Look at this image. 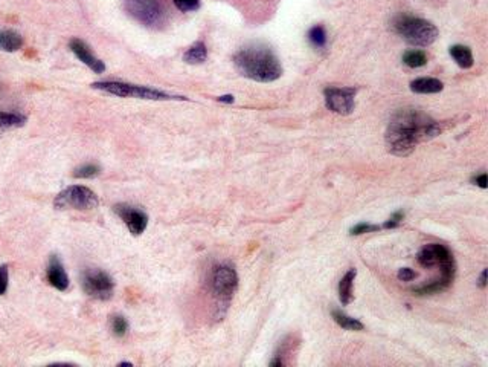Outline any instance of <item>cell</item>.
I'll return each instance as SVG.
<instances>
[{"instance_id":"24","label":"cell","mask_w":488,"mask_h":367,"mask_svg":"<svg viewBox=\"0 0 488 367\" xmlns=\"http://www.w3.org/2000/svg\"><path fill=\"white\" fill-rule=\"evenodd\" d=\"M308 40L316 48H324L326 45V34L324 27H313L308 31Z\"/></svg>"},{"instance_id":"32","label":"cell","mask_w":488,"mask_h":367,"mask_svg":"<svg viewBox=\"0 0 488 367\" xmlns=\"http://www.w3.org/2000/svg\"><path fill=\"white\" fill-rule=\"evenodd\" d=\"M218 102H222V103H234V97L232 95H223L218 98Z\"/></svg>"},{"instance_id":"25","label":"cell","mask_w":488,"mask_h":367,"mask_svg":"<svg viewBox=\"0 0 488 367\" xmlns=\"http://www.w3.org/2000/svg\"><path fill=\"white\" fill-rule=\"evenodd\" d=\"M380 227L378 225H371V223H359L356 227H352L350 230L351 236H360V235H366V233H374L378 231Z\"/></svg>"},{"instance_id":"11","label":"cell","mask_w":488,"mask_h":367,"mask_svg":"<svg viewBox=\"0 0 488 367\" xmlns=\"http://www.w3.org/2000/svg\"><path fill=\"white\" fill-rule=\"evenodd\" d=\"M113 210L125 222L133 236H141L145 231L148 225V216L139 210V208H134L127 204H117Z\"/></svg>"},{"instance_id":"17","label":"cell","mask_w":488,"mask_h":367,"mask_svg":"<svg viewBox=\"0 0 488 367\" xmlns=\"http://www.w3.org/2000/svg\"><path fill=\"white\" fill-rule=\"evenodd\" d=\"M357 275V271L352 268L347 274L343 275L339 283V298L342 305H350L352 300V285H354V279Z\"/></svg>"},{"instance_id":"33","label":"cell","mask_w":488,"mask_h":367,"mask_svg":"<svg viewBox=\"0 0 488 367\" xmlns=\"http://www.w3.org/2000/svg\"><path fill=\"white\" fill-rule=\"evenodd\" d=\"M117 366H133L131 363H129V361H122V363H120V364H117Z\"/></svg>"},{"instance_id":"10","label":"cell","mask_w":488,"mask_h":367,"mask_svg":"<svg viewBox=\"0 0 488 367\" xmlns=\"http://www.w3.org/2000/svg\"><path fill=\"white\" fill-rule=\"evenodd\" d=\"M354 88H328L324 90L325 104L330 111L339 115H350L354 111Z\"/></svg>"},{"instance_id":"23","label":"cell","mask_w":488,"mask_h":367,"mask_svg":"<svg viewBox=\"0 0 488 367\" xmlns=\"http://www.w3.org/2000/svg\"><path fill=\"white\" fill-rule=\"evenodd\" d=\"M110 328L116 337H124L129 332V321L122 315H113L110 319Z\"/></svg>"},{"instance_id":"2","label":"cell","mask_w":488,"mask_h":367,"mask_svg":"<svg viewBox=\"0 0 488 367\" xmlns=\"http://www.w3.org/2000/svg\"><path fill=\"white\" fill-rule=\"evenodd\" d=\"M234 64L243 77L259 83H271L282 75V66L272 49L263 45H250L240 49Z\"/></svg>"},{"instance_id":"27","label":"cell","mask_w":488,"mask_h":367,"mask_svg":"<svg viewBox=\"0 0 488 367\" xmlns=\"http://www.w3.org/2000/svg\"><path fill=\"white\" fill-rule=\"evenodd\" d=\"M8 283H10V271L8 266H0V296H3L8 289Z\"/></svg>"},{"instance_id":"3","label":"cell","mask_w":488,"mask_h":367,"mask_svg":"<svg viewBox=\"0 0 488 367\" xmlns=\"http://www.w3.org/2000/svg\"><path fill=\"white\" fill-rule=\"evenodd\" d=\"M394 28L397 31V34H400L412 46H431L438 39V29L432 22L412 18V15H401L395 20Z\"/></svg>"},{"instance_id":"19","label":"cell","mask_w":488,"mask_h":367,"mask_svg":"<svg viewBox=\"0 0 488 367\" xmlns=\"http://www.w3.org/2000/svg\"><path fill=\"white\" fill-rule=\"evenodd\" d=\"M208 57V49L205 46L203 41H196L187 53L183 55V60L188 64H201L206 62Z\"/></svg>"},{"instance_id":"9","label":"cell","mask_w":488,"mask_h":367,"mask_svg":"<svg viewBox=\"0 0 488 367\" xmlns=\"http://www.w3.org/2000/svg\"><path fill=\"white\" fill-rule=\"evenodd\" d=\"M213 291L222 300H229L238 288V275L231 265H218L213 271Z\"/></svg>"},{"instance_id":"30","label":"cell","mask_w":488,"mask_h":367,"mask_svg":"<svg viewBox=\"0 0 488 367\" xmlns=\"http://www.w3.org/2000/svg\"><path fill=\"white\" fill-rule=\"evenodd\" d=\"M475 182L481 188H487V173H482V174H479V176H476Z\"/></svg>"},{"instance_id":"4","label":"cell","mask_w":488,"mask_h":367,"mask_svg":"<svg viewBox=\"0 0 488 367\" xmlns=\"http://www.w3.org/2000/svg\"><path fill=\"white\" fill-rule=\"evenodd\" d=\"M92 88L106 92V94L122 97V98H139V99H151V102H170V99H187L185 97H178L166 94V92L157 90L153 88L136 86L130 83L122 81H96Z\"/></svg>"},{"instance_id":"14","label":"cell","mask_w":488,"mask_h":367,"mask_svg":"<svg viewBox=\"0 0 488 367\" xmlns=\"http://www.w3.org/2000/svg\"><path fill=\"white\" fill-rule=\"evenodd\" d=\"M444 89L443 81L438 78H417L410 83V90L415 92V94H438Z\"/></svg>"},{"instance_id":"31","label":"cell","mask_w":488,"mask_h":367,"mask_svg":"<svg viewBox=\"0 0 488 367\" xmlns=\"http://www.w3.org/2000/svg\"><path fill=\"white\" fill-rule=\"evenodd\" d=\"M485 285H487V270H484V271H482V274H481V279H479V286H481V288H485Z\"/></svg>"},{"instance_id":"13","label":"cell","mask_w":488,"mask_h":367,"mask_svg":"<svg viewBox=\"0 0 488 367\" xmlns=\"http://www.w3.org/2000/svg\"><path fill=\"white\" fill-rule=\"evenodd\" d=\"M46 277L50 286H54L58 291H66L69 288V275H67L64 266L62 265L60 258L57 256H52L49 261L48 270H46Z\"/></svg>"},{"instance_id":"7","label":"cell","mask_w":488,"mask_h":367,"mask_svg":"<svg viewBox=\"0 0 488 367\" xmlns=\"http://www.w3.org/2000/svg\"><path fill=\"white\" fill-rule=\"evenodd\" d=\"M81 286L89 297H94L96 300H108L113 296L115 282L103 270L89 268L81 275Z\"/></svg>"},{"instance_id":"22","label":"cell","mask_w":488,"mask_h":367,"mask_svg":"<svg viewBox=\"0 0 488 367\" xmlns=\"http://www.w3.org/2000/svg\"><path fill=\"white\" fill-rule=\"evenodd\" d=\"M99 173H101V169L96 164H84L75 170L73 176L80 179H92V178H96Z\"/></svg>"},{"instance_id":"5","label":"cell","mask_w":488,"mask_h":367,"mask_svg":"<svg viewBox=\"0 0 488 367\" xmlns=\"http://www.w3.org/2000/svg\"><path fill=\"white\" fill-rule=\"evenodd\" d=\"M418 263L424 266V268H433V266H441V280L445 285L450 286V283L455 279L457 265L453 254L447 248L440 244H431L426 245L422 251L418 253Z\"/></svg>"},{"instance_id":"12","label":"cell","mask_w":488,"mask_h":367,"mask_svg":"<svg viewBox=\"0 0 488 367\" xmlns=\"http://www.w3.org/2000/svg\"><path fill=\"white\" fill-rule=\"evenodd\" d=\"M69 48H71V51L75 54V57H77L78 60L82 62L86 66H89V68L95 74H103L106 71L104 62H101L99 58L90 51V48L84 43L82 40L72 39L69 41Z\"/></svg>"},{"instance_id":"1","label":"cell","mask_w":488,"mask_h":367,"mask_svg":"<svg viewBox=\"0 0 488 367\" xmlns=\"http://www.w3.org/2000/svg\"><path fill=\"white\" fill-rule=\"evenodd\" d=\"M440 124L418 109H401L395 113L386 130V146L397 156H406L422 141L438 137Z\"/></svg>"},{"instance_id":"29","label":"cell","mask_w":488,"mask_h":367,"mask_svg":"<svg viewBox=\"0 0 488 367\" xmlns=\"http://www.w3.org/2000/svg\"><path fill=\"white\" fill-rule=\"evenodd\" d=\"M415 277H417V272H414L410 268H403L399 271V279L403 282H410Z\"/></svg>"},{"instance_id":"21","label":"cell","mask_w":488,"mask_h":367,"mask_svg":"<svg viewBox=\"0 0 488 367\" xmlns=\"http://www.w3.org/2000/svg\"><path fill=\"white\" fill-rule=\"evenodd\" d=\"M403 63L409 66V68H422V66L427 63V55L423 51H418V49H415V51H408L403 55Z\"/></svg>"},{"instance_id":"8","label":"cell","mask_w":488,"mask_h":367,"mask_svg":"<svg viewBox=\"0 0 488 367\" xmlns=\"http://www.w3.org/2000/svg\"><path fill=\"white\" fill-rule=\"evenodd\" d=\"M125 8L134 19L145 27H155L162 22L164 10L157 0H127Z\"/></svg>"},{"instance_id":"20","label":"cell","mask_w":488,"mask_h":367,"mask_svg":"<svg viewBox=\"0 0 488 367\" xmlns=\"http://www.w3.org/2000/svg\"><path fill=\"white\" fill-rule=\"evenodd\" d=\"M333 319L340 328L347 331H364V324H361L359 320L352 319V317L343 314L340 311H333Z\"/></svg>"},{"instance_id":"16","label":"cell","mask_w":488,"mask_h":367,"mask_svg":"<svg viewBox=\"0 0 488 367\" xmlns=\"http://www.w3.org/2000/svg\"><path fill=\"white\" fill-rule=\"evenodd\" d=\"M450 55L453 57V60L457 62V64L462 69H468L473 66V54L472 49L464 45H455L450 48Z\"/></svg>"},{"instance_id":"15","label":"cell","mask_w":488,"mask_h":367,"mask_svg":"<svg viewBox=\"0 0 488 367\" xmlns=\"http://www.w3.org/2000/svg\"><path fill=\"white\" fill-rule=\"evenodd\" d=\"M23 46V39L15 31H0V51L15 53Z\"/></svg>"},{"instance_id":"6","label":"cell","mask_w":488,"mask_h":367,"mask_svg":"<svg viewBox=\"0 0 488 367\" xmlns=\"http://www.w3.org/2000/svg\"><path fill=\"white\" fill-rule=\"evenodd\" d=\"M99 204L94 190L84 186H71L57 195L54 205L58 210H94Z\"/></svg>"},{"instance_id":"18","label":"cell","mask_w":488,"mask_h":367,"mask_svg":"<svg viewBox=\"0 0 488 367\" xmlns=\"http://www.w3.org/2000/svg\"><path fill=\"white\" fill-rule=\"evenodd\" d=\"M27 123V116L14 112H0V138L5 132L22 127Z\"/></svg>"},{"instance_id":"28","label":"cell","mask_w":488,"mask_h":367,"mask_svg":"<svg viewBox=\"0 0 488 367\" xmlns=\"http://www.w3.org/2000/svg\"><path fill=\"white\" fill-rule=\"evenodd\" d=\"M403 218H405V213H403V212L394 213V214L391 216V219H389L388 222H386V223L383 225V227H385V228H395V227H399V225H400L401 221H403Z\"/></svg>"},{"instance_id":"26","label":"cell","mask_w":488,"mask_h":367,"mask_svg":"<svg viewBox=\"0 0 488 367\" xmlns=\"http://www.w3.org/2000/svg\"><path fill=\"white\" fill-rule=\"evenodd\" d=\"M174 4L183 13L196 11L200 8V0H174Z\"/></svg>"}]
</instances>
